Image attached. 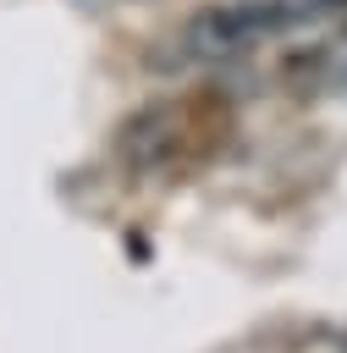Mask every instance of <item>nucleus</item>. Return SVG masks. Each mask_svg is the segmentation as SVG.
<instances>
[{
    "instance_id": "nucleus-1",
    "label": "nucleus",
    "mask_w": 347,
    "mask_h": 353,
    "mask_svg": "<svg viewBox=\"0 0 347 353\" xmlns=\"http://www.w3.org/2000/svg\"><path fill=\"white\" fill-rule=\"evenodd\" d=\"M270 39V22L259 11V0H237V6H204L182 22L176 44V66H220L253 44Z\"/></svg>"
},
{
    "instance_id": "nucleus-2",
    "label": "nucleus",
    "mask_w": 347,
    "mask_h": 353,
    "mask_svg": "<svg viewBox=\"0 0 347 353\" xmlns=\"http://www.w3.org/2000/svg\"><path fill=\"white\" fill-rule=\"evenodd\" d=\"M187 132V110L160 99V105H143L127 127H121V160L127 165H160Z\"/></svg>"
}]
</instances>
